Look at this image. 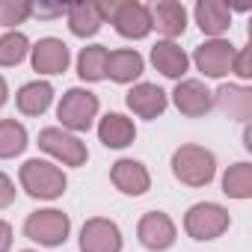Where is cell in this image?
<instances>
[{"label":"cell","mask_w":252,"mask_h":252,"mask_svg":"<svg viewBox=\"0 0 252 252\" xmlns=\"http://www.w3.org/2000/svg\"><path fill=\"white\" fill-rule=\"evenodd\" d=\"M18 184L27 196L33 199H42V202H54L65 193L68 187V178L63 172V166H57L54 160H39V158H30L24 160V166L18 169Z\"/></svg>","instance_id":"6da1fadb"},{"label":"cell","mask_w":252,"mask_h":252,"mask_svg":"<svg viewBox=\"0 0 252 252\" xmlns=\"http://www.w3.org/2000/svg\"><path fill=\"white\" fill-rule=\"evenodd\" d=\"M172 175L175 181L187 184V187H208L217 175V158L211 149L196 146V143H184L172 152Z\"/></svg>","instance_id":"7a4b0ae2"},{"label":"cell","mask_w":252,"mask_h":252,"mask_svg":"<svg viewBox=\"0 0 252 252\" xmlns=\"http://www.w3.org/2000/svg\"><path fill=\"white\" fill-rule=\"evenodd\" d=\"M98 95L83 89V86H71L68 92H63L60 104H57V119H60V128L68 134H86L95 119H98Z\"/></svg>","instance_id":"3957f363"},{"label":"cell","mask_w":252,"mask_h":252,"mask_svg":"<svg viewBox=\"0 0 252 252\" xmlns=\"http://www.w3.org/2000/svg\"><path fill=\"white\" fill-rule=\"evenodd\" d=\"M104 6V21L113 24V30L122 39H146L152 33V9L140 0H113Z\"/></svg>","instance_id":"277c9868"},{"label":"cell","mask_w":252,"mask_h":252,"mask_svg":"<svg viewBox=\"0 0 252 252\" xmlns=\"http://www.w3.org/2000/svg\"><path fill=\"white\" fill-rule=\"evenodd\" d=\"M68 231H71V220L60 208H39L24 220V234L39 246H51V249L63 246L68 240Z\"/></svg>","instance_id":"5b68a950"},{"label":"cell","mask_w":252,"mask_h":252,"mask_svg":"<svg viewBox=\"0 0 252 252\" xmlns=\"http://www.w3.org/2000/svg\"><path fill=\"white\" fill-rule=\"evenodd\" d=\"M228 225H231V214L217 202H196L184 214V231L193 240H217L228 231Z\"/></svg>","instance_id":"8992f818"},{"label":"cell","mask_w":252,"mask_h":252,"mask_svg":"<svg viewBox=\"0 0 252 252\" xmlns=\"http://www.w3.org/2000/svg\"><path fill=\"white\" fill-rule=\"evenodd\" d=\"M39 149L54 158L57 166H83L89 160V149L80 137L63 131V128H42L39 131Z\"/></svg>","instance_id":"52a82bcc"},{"label":"cell","mask_w":252,"mask_h":252,"mask_svg":"<svg viewBox=\"0 0 252 252\" xmlns=\"http://www.w3.org/2000/svg\"><path fill=\"white\" fill-rule=\"evenodd\" d=\"M137 240L149 249V252H166L169 246H175L178 240V228L172 222L169 214L163 211H149L140 217L137 222Z\"/></svg>","instance_id":"ba28073f"},{"label":"cell","mask_w":252,"mask_h":252,"mask_svg":"<svg viewBox=\"0 0 252 252\" xmlns=\"http://www.w3.org/2000/svg\"><path fill=\"white\" fill-rule=\"evenodd\" d=\"M237 48L228 39H205L196 51H193V65L205 74V77H225L231 71Z\"/></svg>","instance_id":"9c48e42d"},{"label":"cell","mask_w":252,"mask_h":252,"mask_svg":"<svg viewBox=\"0 0 252 252\" xmlns=\"http://www.w3.org/2000/svg\"><path fill=\"white\" fill-rule=\"evenodd\" d=\"M77 246L80 252H122V228L107 217H92L83 222Z\"/></svg>","instance_id":"30bf717a"},{"label":"cell","mask_w":252,"mask_h":252,"mask_svg":"<svg viewBox=\"0 0 252 252\" xmlns=\"http://www.w3.org/2000/svg\"><path fill=\"white\" fill-rule=\"evenodd\" d=\"M30 63H33V71L54 77V74H63V71L68 68L71 51H68V45H65L63 39L45 36V39H39L36 45H30Z\"/></svg>","instance_id":"8fae6325"},{"label":"cell","mask_w":252,"mask_h":252,"mask_svg":"<svg viewBox=\"0 0 252 252\" xmlns=\"http://www.w3.org/2000/svg\"><path fill=\"white\" fill-rule=\"evenodd\" d=\"M172 104L181 116L199 119V116H208L214 110V95L202 80H178L172 89Z\"/></svg>","instance_id":"7c38bea8"},{"label":"cell","mask_w":252,"mask_h":252,"mask_svg":"<svg viewBox=\"0 0 252 252\" xmlns=\"http://www.w3.org/2000/svg\"><path fill=\"white\" fill-rule=\"evenodd\" d=\"M110 181L125 196H143L152 187V172L146 163H140L134 158H122L110 166Z\"/></svg>","instance_id":"4fadbf2b"},{"label":"cell","mask_w":252,"mask_h":252,"mask_svg":"<svg viewBox=\"0 0 252 252\" xmlns=\"http://www.w3.org/2000/svg\"><path fill=\"white\" fill-rule=\"evenodd\" d=\"M125 104L140 119H158L169 107V95L158 83H134L128 89V95H125Z\"/></svg>","instance_id":"5bb4252c"},{"label":"cell","mask_w":252,"mask_h":252,"mask_svg":"<svg viewBox=\"0 0 252 252\" xmlns=\"http://www.w3.org/2000/svg\"><path fill=\"white\" fill-rule=\"evenodd\" d=\"M152 9V30H158L166 42H175L187 30V9L178 0H158Z\"/></svg>","instance_id":"9a60e30c"},{"label":"cell","mask_w":252,"mask_h":252,"mask_svg":"<svg viewBox=\"0 0 252 252\" xmlns=\"http://www.w3.org/2000/svg\"><path fill=\"white\" fill-rule=\"evenodd\" d=\"M152 65L163 74V77H169V80H184V74H187V68H190V57H187V51L178 45V42H166V39H160V42H155L152 45Z\"/></svg>","instance_id":"2e32d148"},{"label":"cell","mask_w":252,"mask_h":252,"mask_svg":"<svg viewBox=\"0 0 252 252\" xmlns=\"http://www.w3.org/2000/svg\"><path fill=\"white\" fill-rule=\"evenodd\" d=\"M211 95H214V107H220L228 119H234V122L252 119V89L237 86V83H222Z\"/></svg>","instance_id":"e0dca14e"},{"label":"cell","mask_w":252,"mask_h":252,"mask_svg":"<svg viewBox=\"0 0 252 252\" xmlns=\"http://www.w3.org/2000/svg\"><path fill=\"white\" fill-rule=\"evenodd\" d=\"M193 15L208 39H222V33H228L231 27V6L225 0H199Z\"/></svg>","instance_id":"ac0fdd59"},{"label":"cell","mask_w":252,"mask_h":252,"mask_svg":"<svg viewBox=\"0 0 252 252\" xmlns=\"http://www.w3.org/2000/svg\"><path fill=\"white\" fill-rule=\"evenodd\" d=\"M98 140L107 149H128L137 140V125L125 113H104L98 119Z\"/></svg>","instance_id":"d6986e66"},{"label":"cell","mask_w":252,"mask_h":252,"mask_svg":"<svg viewBox=\"0 0 252 252\" xmlns=\"http://www.w3.org/2000/svg\"><path fill=\"white\" fill-rule=\"evenodd\" d=\"M65 18H68V30L77 39H89L104 27V6L95 0H77V3H68Z\"/></svg>","instance_id":"ffe728a7"},{"label":"cell","mask_w":252,"mask_h":252,"mask_svg":"<svg viewBox=\"0 0 252 252\" xmlns=\"http://www.w3.org/2000/svg\"><path fill=\"white\" fill-rule=\"evenodd\" d=\"M146 71V60L134 48H119L107 54V77L113 83H134Z\"/></svg>","instance_id":"44dd1931"},{"label":"cell","mask_w":252,"mask_h":252,"mask_svg":"<svg viewBox=\"0 0 252 252\" xmlns=\"http://www.w3.org/2000/svg\"><path fill=\"white\" fill-rule=\"evenodd\" d=\"M54 104V86L48 80H30L15 92V107L21 116H42Z\"/></svg>","instance_id":"7402d4cb"},{"label":"cell","mask_w":252,"mask_h":252,"mask_svg":"<svg viewBox=\"0 0 252 252\" xmlns=\"http://www.w3.org/2000/svg\"><path fill=\"white\" fill-rule=\"evenodd\" d=\"M107 48L104 45H89L77 54V74L86 83H101L107 80Z\"/></svg>","instance_id":"603a6c76"},{"label":"cell","mask_w":252,"mask_h":252,"mask_svg":"<svg viewBox=\"0 0 252 252\" xmlns=\"http://www.w3.org/2000/svg\"><path fill=\"white\" fill-rule=\"evenodd\" d=\"M222 193L228 199H237V202L252 199V163H246V160L231 163L222 172Z\"/></svg>","instance_id":"cb8c5ba5"},{"label":"cell","mask_w":252,"mask_h":252,"mask_svg":"<svg viewBox=\"0 0 252 252\" xmlns=\"http://www.w3.org/2000/svg\"><path fill=\"white\" fill-rule=\"evenodd\" d=\"M27 128L18 119H0V160L18 158L30 143H27Z\"/></svg>","instance_id":"d4e9b609"},{"label":"cell","mask_w":252,"mask_h":252,"mask_svg":"<svg viewBox=\"0 0 252 252\" xmlns=\"http://www.w3.org/2000/svg\"><path fill=\"white\" fill-rule=\"evenodd\" d=\"M30 54V39L21 30H6L0 36V68H12L24 63Z\"/></svg>","instance_id":"484cf974"},{"label":"cell","mask_w":252,"mask_h":252,"mask_svg":"<svg viewBox=\"0 0 252 252\" xmlns=\"http://www.w3.org/2000/svg\"><path fill=\"white\" fill-rule=\"evenodd\" d=\"M30 15H33V3H30V0H0V27L15 30Z\"/></svg>","instance_id":"4316f807"},{"label":"cell","mask_w":252,"mask_h":252,"mask_svg":"<svg viewBox=\"0 0 252 252\" xmlns=\"http://www.w3.org/2000/svg\"><path fill=\"white\" fill-rule=\"evenodd\" d=\"M231 71H234L240 80H249V77H252V48H249V45H246V48H240V51L234 54Z\"/></svg>","instance_id":"83f0119b"},{"label":"cell","mask_w":252,"mask_h":252,"mask_svg":"<svg viewBox=\"0 0 252 252\" xmlns=\"http://www.w3.org/2000/svg\"><path fill=\"white\" fill-rule=\"evenodd\" d=\"M18 199V190H15V181L6 175V172H0V211L9 208L12 202Z\"/></svg>","instance_id":"f1b7e54d"},{"label":"cell","mask_w":252,"mask_h":252,"mask_svg":"<svg viewBox=\"0 0 252 252\" xmlns=\"http://www.w3.org/2000/svg\"><path fill=\"white\" fill-rule=\"evenodd\" d=\"M68 3H33V15L39 18H63Z\"/></svg>","instance_id":"f546056e"},{"label":"cell","mask_w":252,"mask_h":252,"mask_svg":"<svg viewBox=\"0 0 252 252\" xmlns=\"http://www.w3.org/2000/svg\"><path fill=\"white\" fill-rule=\"evenodd\" d=\"M12 249V225L6 220H0V252Z\"/></svg>","instance_id":"4dcf8cb0"},{"label":"cell","mask_w":252,"mask_h":252,"mask_svg":"<svg viewBox=\"0 0 252 252\" xmlns=\"http://www.w3.org/2000/svg\"><path fill=\"white\" fill-rule=\"evenodd\" d=\"M9 101V83H6V77L0 74V107H3Z\"/></svg>","instance_id":"1f68e13d"},{"label":"cell","mask_w":252,"mask_h":252,"mask_svg":"<svg viewBox=\"0 0 252 252\" xmlns=\"http://www.w3.org/2000/svg\"><path fill=\"white\" fill-rule=\"evenodd\" d=\"M243 149L252 152V128H249V122H246V131H243Z\"/></svg>","instance_id":"d6a6232c"},{"label":"cell","mask_w":252,"mask_h":252,"mask_svg":"<svg viewBox=\"0 0 252 252\" xmlns=\"http://www.w3.org/2000/svg\"><path fill=\"white\" fill-rule=\"evenodd\" d=\"M21 252H36V249H21Z\"/></svg>","instance_id":"836d02e7"}]
</instances>
